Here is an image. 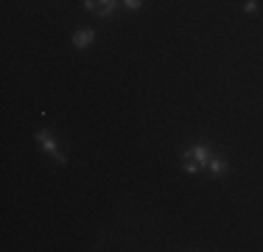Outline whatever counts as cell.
Masks as SVG:
<instances>
[{"label": "cell", "mask_w": 263, "mask_h": 252, "mask_svg": "<svg viewBox=\"0 0 263 252\" xmlns=\"http://www.w3.org/2000/svg\"><path fill=\"white\" fill-rule=\"evenodd\" d=\"M92 36H95L92 31H76V34H73V45H76V48H87L92 42Z\"/></svg>", "instance_id": "277c9868"}, {"label": "cell", "mask_w": 263, "mask_h": 252, "mask_svg": "<svg viewBox=\"0 0 263 252\" xmlns=\"http://www.w3.org/2000/svg\"><path fill=\"white\" fill-rule=\"evenodd\" d=\"M140 3H143V0H123L126 9H140Z\"/></svg>", "instance_id": "8992f818"}, {"label": "cell", "mask_w": 263, "mask_h": 252, "mask_svg": "<svg viewBox=\"0 0 263 252\" xmlns=\"http://www.w3.org/2000/svg\"><path fill=\"white\" fill-rule=\"evenodd\" d=\"M185 160H182V165H185V171L188 174H196L205 162H210V151H207V146H193V149H188L182 154Z\"/></svg>", "instance_id": "6da1fadb"}, {"label": "cell", "mask_w": 263, "mask_h": 252, "mask_svg": "<svg viewBox=\"0 0 263 252\" xmlns=\"http://www.w3.org/2000/svg\"><path fill=\"white\" fill-rule=\"evenodd\" d=\"M210 168H213V174H224L227 171V162L221 160V157H213V160H210Z\"/></svg>", "instance_id": "5b68a950"}, {"label": "cell", "mask_w": 263, "mask_h": 252, "mask_svg": "<svg viewBox=\"0 0 263 252\" xmlns=\"http://www.w3.org/2000/svg\"><path fill=\"white\" fill-rule=\"evenodd\" d=\"M36 143H39V146H42V149H45V151H48V154H51V157H53L56 162H62V165L68 162V160H65V157H62V154L56 151V146H53V140L48 138V132H39V135H36Z\"/></svg>", "instance_id": "3957f363"}, {"label": "cell", "mask_w": 263, "mask_h": 252, "mask_svg": "<svg viewBox=\"0 0 263 252\" xmlns=\"http://www.w3.org/2000/svg\"><path fill=\"white\" fill-rule=\"evenodd\" d=\"M115 3H118V0H84V6H87L90 12H95L98 17H109V14L115 12Z\"/></svg>", "instance_id": "7a4b0ae2"}]
</instances>
